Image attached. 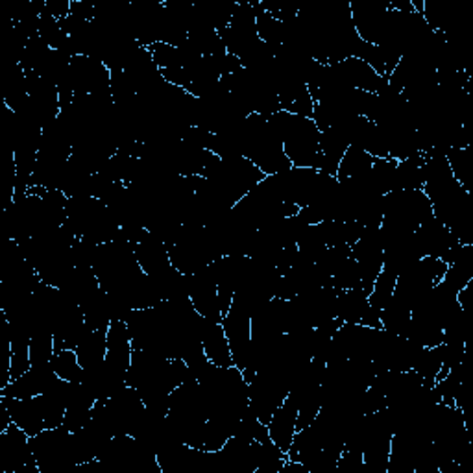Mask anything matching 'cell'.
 <instances>
[{"mask_svg": "<svg viewBox=\"0 0 473 473\" xmlns=\"http://www.w3.org/2000/svg\"><path fill=\"white\" fill-rule=\"evenodd\" d=\"M50 366L59 379L69 381V383H82L83 381L85 370L82 368L74 349H56L54 357L50 361Z\"/></svg>", "mask_w": 473, "mask_h": 473, "instance_id": "cell-8", "label": "cell"}, {"mask_svg": "<svg viewBox=\"0 0 473 473\" xmlns=\"http://www.w3.org/2000/svg\"><path fill=\"white\" fill-rule=\"evenodd\" d=\"M296 418H298V403L288 394L269 424L271 440L285 453H288L292 446L296 434Z\"/></svg>", "mask_w": 473, "mask_h": 473, "instance_id": "cell-4", "label": "cell"}, {"mask_svg": "<svg viewBox=\"0 0 473 473\" xmlns=\"http://www.w3.org/2000/svg\"><path fill=\"white\" fill-rule=\"evenodd\" d=\"M106 333L108 330H97V331H89L82 342L76 346V355H78V361L82 365V368L87 370H93L99 368L106 363Z\"/></svg>", "mask_w": 473, "mask_h": 473, "instance_id": "cell-7", "label": "cell"}, {"mask_svg": "<svg viewBox=\"0 0 473 473\" xmlns=\"http://www.w3.org/2000/svg\"><path fill=\"white\" fill-rule=\"evenodd\" d=\"M288 392V381L278 372H257L248 383L250 410L264 426H269Z\"/></svg>", "mask_w": 473, "mask_h": 473, "instance_id": "cell-1", "label": "cell"}, {"mask_svg": "<svg viewBox=\"0 0 473 473\" xmlns=\"http://www.w3.org/2000/svg\"><path fill=\"white\" fill-rule=\"evenodd\" d=\"M200 340L203 346L205 357L210 359L215 366H219V368L235 366L233 357H231L229 342H228V337L224 333L222 323L203 318L202 330H200Z\"/></svg>", "mask_w": 473, "mask_h": 473, "instance_id": "cell-3", "label": "cell"}, {"mask_svg": "<svg viewBox=\"0 0 473 473\" xmlns=\"http://www.w3.org/2000/svg\"><path fill=\"white\" fill-rule=\"evenodd\" d=\"M45 13L62 21L71 15V3L69 0H48V3H45Z\"/></svg>", "mask_w": 473, "mask_h": 473, "instance_id": "cell-10", "label": "cell"}, {"mask_svg": "<svg viewBox=\"0 0 473 473\" xmlns=\"http://www.w3.org/2000/svg\"><path fill=\"white\" fill-rule=\"evenodd\" d=\"M106 365L126 375L132 365V335L126 320H111L106 333Z\"/></svg>", "mask_w": 473, "mask_h": 473, "instance_id": "cell-2", "label": "cell"}, {"mask_svg": "<svg viewBox=\"0 0 473 473\" xmlns=\"http://www.w3.org/2000/svg\"><path fill=\"white\" fill-rule=\"evenodd\" d=\"M349 148L348 137L339 128H330L320 132V154H322V172L337 177L339 165Z\"/></svg>", "mask_w": 473, "mask_h": 473, "instance_id": "cell-5", "label": "cell"}, {"mask_svg": "<svg viewBox=\"0 0 473 473\" xmlns=\"http://www.w3.org/2000/svg\"><path fill=\"white\" fill-rule=\"evenodd\" d=\"M396 281H398V274L389 271V269H383L381 274L377 276L372 292L368 296L370 305L377 311H381L387 302L394 296V288H396Z\"/></svg>", "mask_w": 473, "mask_h": 473, "instance_id": "cell-9", "label": "cell"}, {"mask_svg": "<svg viewBox=\"0 0 473 473\" xmlns=\"http://www.w3.org/2000/svg\"><path fill=\"white\" fill-rule=\"evenodd\" d=\"M368 294L359 288H349V290H339L337 296V318L344 323H359L363 316L370 309Z\"/></svg>", "mask_w": 473, "mask_h": 473, "instance_id": "cell-6", "label": "cell"}]
</instances>
